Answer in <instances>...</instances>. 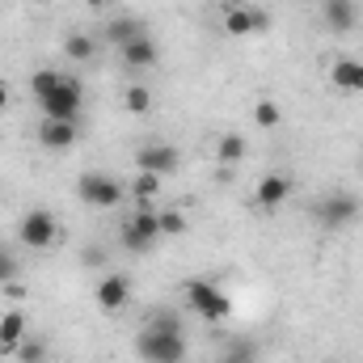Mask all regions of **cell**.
<instances>
[{"mask_svg": "<svg viewBox=\"0 0 363 363\" xmlns=\"http://www.w3.org/2000/svg\"><path fill=\"white\" fill-rule=\"evenodd\" d=\"M135 351L144 363H186V330H169V325H144L135 338Z\"/></svg>", "mask_w": 363, "mask_h": 363, "instance_id": "1", "label": "cell"}, {"mask_svg": "<svg viewBox=\"0 0 363 363\" xmlns=\"http://www.w3.org/2000/svg\"><path fill=\"white\" fill-rule=\"evenodd\" d=\"M157 237H165V233H161V211H152L148 203H140V207L123 220V250H131V254H152Z\"/></svg>", "mask_w": 363, "mask_h": 363, "instance_id": "2", "label": "cell"}, {"mask_svg": "<svg viewBox=\"0 0 363 363\" xmlns=\"http://www.w3.org/2000/svg\"><path fill=\"white\" fill-rule=\"evenodd\" d=\"M313 220H317V228H330V233L347 228V224L359 220V199L347 194V190H330V194H321L313 203Z\"/></svg>", "mask_w": 363, "mask_h": 363, "instance_id": "3", "label": "cell"}, {"mask_svg": "<svg viewBox=\"0 0 363 363\" xmlns=\"http://www.w3.org/2000/svg\"><path fill=\"white\" fill-rule=\"evenodd\" d=\"M38 106H43V118L77 123V118H81V106H85V89H81V81L64 77V81H60L55 89L47 93V97H38Z\"/></svg>", "mask_w": 363, "mask_h": 363, "instance_id": "4", "label": "cell"}, {"mask_svg": "<svg viewBox=\"0 0 363 363\" xmlns=\"http://www.w3.org/2000/svg\"><path fill=\"white\" fill-rule=\"evenodd\" d=\"M123 194H127V186H123V182H114L110 174H81V178H77V199H81V203H89V207L110 211V207H118V203H123Z\"/></svg>", "mask_w": 363, "mask_h": 363, "instance_id": "5", "label": "cell"}, {"mask_svg": "<svg viewBox=\"0 0 363 363\" xmlns=\"http://www.w3.org/2000/svg\"><path fill=\"white\" fill-rule=\"evenodd\" d=\"M186 304L203 317V321H224L228 317V296L216 287V283H207V279H190L186 283Z\"/></svg>", "mask_w": 363, "mask_h": 363, "instance_id": "6", "label": "cell"}, {"mask_svg": "<svg viewBox=\"0 0 363 363\" xmlns=\"http://www.w3.org/2000/svg\"><path fill=\"white\" fill-rule=\"evenodd\" d=\"M17 237H21V245H30V250H51V245H55V237H60L55 216H51V211H43V207L26 211V216H21V224H17Z\"/></svg>", "mask_w": 363, "mask_h": 363, "instance_id": "7", "label": "cell"}, {"mask_svg": "<svg viewBox=\"0 0 363 363\" xmlns=\"http://www.w3.org/2000/svg\"><path fill=\"white\" fill-rule=\"evenodd\" d=\"M224 30H228L233 38L258 34V30H267V13H262L258 4H228V9H224Z\"/></svg>", "mask_w": 363, "mask_h": 363, "instance_id": "8", "label": "cell"}, {"mask_svg": "<svg viewBox=\"0 0 363 363\" xmlns=\"http://www.w3.org/2000/svg\"><path fill=\"white\" fill-rule=\"evenodd\" d=\"M135 165H140L144 174H157V178H165V174H174V169H178V148H169V144H161V140H152V144H140V152H135Z\"/></svg>", "mask_w": 363, "mask_h": 363, "instance_id": "9", "label": "cell"}, {"mask_svg": "<svg viewBox=\"0 0 363 363\" xmlns=\"http://www.w3.org/2000/svg\"><path fill=\"white\" fill-rule=\"evenodd\" d=\"M287 194H291V178L287 174H267V178H258V186H254V203L258 207H283L287 203Z\"/></svg>", "mask_w": 363, "mask_h": 363, "instance_id": "10", "label": "cell"}, {"mask_svg": "<svg viewBox=\"0 0 363 363\" xmlns=\"http://www.w3.org/2000/svg\"><path fill=\"white\" fill-rule=\"evenodd\" d=\"M38 144L51 152H68L77 144V123H60V118H43L38 127Z\"/></svg>", "mask_w": 363, "mask_h": 363, "instance_id": "11", "label": "cell"}, {"mask_svg": "<svg viewBox=\"0 0 363 363\" xmlns=\"http://www.w3.org/2000/svg\"><path fill=\"white\" fill-rule=\"evenodd\" d=\"M127 300H131V279H127V274H106V279L97 283V304H101L106 313H118Z\"/></svg>", "mask_w": 363, "mask_h": 363, "instance_id": "12", "label": "cell"}, {"mask_svg": "<svg viewBox=\"0 0 363 363\" xmlns=\"http://www.w3.org/2000/svg\"><path fill=\"white\" fill-rule=\"evenodd\" d=\"M118 55H123V64H127V68L144 72V68H152V64H157V38L144 30V34H140V38H131Z\"/></svg>", "mask_w": 363, "mask_h": 363, "instance_id": "13", "label": "cell"}, {"mask_svg": "<svg viewBox=\"0 0 363 363\" xmlns=\"http://www.w3.org/2000/svg\"><path fill=\"white\" fill-rule=\"evenodd\" d=\"M325 26L334 30V34H351L355 26H359V4L355 0H325Z\"/></svg>", "mask_w": 363, "mask_h": 363, "instance_id": "14", "label": "cell"}, {"mask_svg": "<svg viewBox=\"0 0 363 363\" xmlns=\"http://www.w3.org/2000/svg\"><path fill=\"white\" fill-rule=\"evenodd\" d=\"M330 81L342 93H363V60H338L330 68Z\"/></svg>", "mask_w": 363, "mask_h": 363, "instance_id": "15", "label": "cell"}, {"mask_svg": "<svg viewBox=\"0 0 363 363\" xmlns=\"http://www.w3.org/2000/svg\"><path fill=\"white\" fill-rule=\"evenodd\" d=\"M21 342H26V317L13 308V313H4V317H0V351H9V355H13Z\"/></svg>", "mask_w": 363, "mask_h": 363, "instance_id": "16", "label": "cell"}, {"mask_svg": "<svg viewBox=\"0 0 363 363\" xmlns=\"http://www.w3.org/2000/svg\"><path fill=\"white\" fill-rule=\"evenodd\" d=\"M140 34H144V26H140L135 17H114V21L106 26V43H110V47H118V51H123L131 38H140Z\"/></svg>", "mask_w": 363, "mask_h": 363, "instance_id": "17", "label": "cell"}, {"mask_svg": "<svg viewBox=\"0 0 363 363\" xmlns=\"http://www.w3.org/2000/svg\"><path fill=\"white\" fill-rule=\"evenodd\" d=\"M216 161H220L224 169H233V165H241V161H245V140H241L237 131H228V135H220V140H216Z\"/></svg>", "mask_w": 363, "mask_h": 363, "instance_id": "18", "label": "cell"}, {"mask_svg": "<svg viewBox=\"0 0 363 363\" xmlns=\"http://www.w3.org/2000/svg\"><path fill=\"white\" fill-rule=\"evenodd\" d=\"M127 190H131V194H135L140 203H152V199H157V190H161V178H157V174H144V169H140V174L131 178V186H127Z\"/></svg>", "mask_w": 363, "mask_h": 363, "instance_id": "19", "label": "cell"}, {"mask_svg": "<svg viewBox=\"0 0 363 363\" xmlns=\"http://www.w3.org/2000/svg\"><path fill=\"white\" fill-rule=\"evenodd\" d=\"M60 81H64V72H55V68H38V72L30 77V93H34V97H47Z\"/></svg>", "mask_w": 363, "mask_h": 363, "instance_id": "20", "label": "cell"}, {"mask_svg": "<svg viewBox=\"0 0 363 363\" xmlns=\"http://www.w3.org/2000/svg\"><path fill=\"white\" fill-rule=\"evenodd\" d=\"M254 123H258V127H267V131H271V127H279V123H283V110H279V101L262 97V101L254 106Z\"/></svg>", "mask_w": 363, "mask_h": 363, "instance_id": "21", "label": "cell"}, {"mask_svg": "<svg viewBox=\"0 0 363 363\" xmlns=\"http://www.w3.org/2000/svg\"><path fill=\"white\" fill-rule=\"evenodd\" d=\"M64 55H68V60H89L93 38L89 34H68V38H64Z\"/></svg>", "mask_w": 363, "mask_h": 363, "instance_id": "22", "label": "cell"}, {"mask_svg": "<svg viewBox=\"0 0 363 363\" xmlns=\"http://www.w3.org/2000/svg\"><path fill=\"white\" fill-rule=\"evenodd\" d=\"M127 110H131V114H148V110H152L148 85H131V89H127Z\"/></svg>", "mask_w": 363, "mask_h": 363, "instance_id": "23", "label": "cell"}, {"mask_svg": "<svg viewBox=\"0 0 363 363\" xmlns=\"http://www.w3.org/2000/svg\"><path fill=\"white\" fill-rule=\"evenodd\" d=\"M17 359H21V363H47V342H38V338H26V342L17 347Z\"/></svg>", "mask_w": 363, "mask_h": 363, "instance_id": "24", "label": "cell"}, {"mask_svg": "<svg viewBox=\"0 0 363 363\" xmlns=\"http://www.w3.org/2000/svg\"><path fill=\"white\" fill-rule=\"evenodd\" d=\"M224 363H258V351H254V342H233V347L224 351Z\"/></svg>", "mask_w": 363, "mask_h": 363, "instance_id": "25", "label": "cell"}, {"mask_svg": "<svg viewBox=\"0 0 363 363\" xmlns=\"http://www.w3.org/2000/svg\"><path fill=\"white\" fill-rule=\"evenodd\" d=\"M161 233H165V237L186 233V216H182V211H161Z\"/></svg>", "mask_w": 363, "mask_h": 363, "instance_id": "26", "label": "cell"}, {"mask_svg": "<svg viewBox=\"0 0 363 363\" xmlns=\"http://www.w3.org/2000/svg\"><path fill=\"white\" fill-rule=\"evenodd\" d=\"M17 279V258L9 250H0V283H13Z\"/></svg>", "mask_w": 363, "mask_h": 363, "instance_id": "27", "label": "cell"}, {"mask_svg": "<svg viewBox=\"0 0 363 363\" xmlns=\"http://www.w3.org/2000/svg\"><path fill=\"white\" fill-rule=\"evenodd\" d=\"M85 262H89V267H101V250H97V245L85 250Z\"/></svg>", "mask_w": 363, "mask_h": 363, "instance_id": "28", "label": "cell"}, {"mask_svg": "<svg viewBox=\"0 0 363 363\" xmlns=\"http://www.w3.org/2000/svg\"><path fill=\"white\" fill-rule=\"evenodd\" d=\"M85 4H89V9H110L114 0H85Z\"/></svg>", "mask_w": 363, "mask_h": 363, "instance_id": "29", "label": "cell"}, {"mask_svg": "<svg viewBox=\"0 0 363 363\" xmlns=\"http://www.w3.org/2000/svg\"><path fill=\"white\" fill-rule=\"evenodd\" d=\"M9 106V89H4V81H0V110Z\"/></svg>", "mask_w": 363, "mask_h": 363, "instance_id": "30", "label": "cell"}]
</instances>
